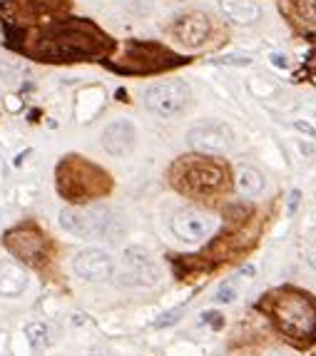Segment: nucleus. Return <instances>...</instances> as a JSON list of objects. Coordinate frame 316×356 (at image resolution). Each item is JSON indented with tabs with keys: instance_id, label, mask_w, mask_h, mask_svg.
Returning a JSON list of instances; mask_svg holds the SVG:
<instances>
[{
	"instance_id": "1",
	"label": "nucleus",
	"mask_w": 316,
	"mask_h": 356,
	"mask_svg": "<svg viewBox=\"0 0 316 356\" xmlns=\"http://www.w3.org/2000/svg\"><path fill=\"white\" fill-rule=\"evenodd\" d=\"M110 48V40L102 35L95 25L85 20H67L50 28L38 40L33 55L45 63H72V60H88L102 55Z\"/></svg>"
},
{
	"instance_id": "2",
	"label": "nucleus",
	"mask_w": 316,
	"mask_h": 356,
	"mask_svg": "<svg viewBox=\"0 0 316 356\" xmlns=\"http://www.w3.org/2000/svg\"><path fill=\"white\" fill-rule=\"evenodd\" d=\"M58 192L65 200L75 204H85L95 197L105 195L110 187V177L102 172L100 167L90 165L88 160L78 157V154H70L58 165Z\"/></svg>"
},
{
	"instance_id": "3",
	"label": "nucleus",
	"mask_w": 316,
	"mask_h": 356,
	"mask_svg": "<svg viewBox=\"0 0 316 356\" xmlns=\"http://www.w3.org/2000/svg\"><path fill=\"white\" fill-rule=\"evenodd\" d=\"M274 319L281 334L294 341H311L316 337V302L301 291H284L274 304Z\"/></svg>"
},
{
	"instance_id": "4",
	"label": "nucleus",
	"mask_w": 316,
	"mask_h": 356,
	"mask_svg": "<svg viewBox=\"0 0 316 356\" xmlns=\"http://www.w3.org/2000/svg\"><path fill=\"white\" fill-rule=\"evenodd\" d=\"M110 222H113V214L105 204H78V207H65L60 212V227L80 239L102 237Z\"/></svg>"
},
{
	"instance_id": "5",
	"label": "nucleus",
	"mask_w": 316,
	"mask_h": 356,
	"mask_svg": "<svg viewBox=\"0 0 316 356\" xmlns=\"http://www.w3.org/2000/svg\"><path fill=\"white\" fill-rule=\"evenodd\" d=\"M177 184L192 195H212L224 184L227 170L212 160H185L177 165Z\"/></svg>"
},
{
	"instance_id": "6",
	"label": "nucleus",
	"mask_w": 316,
	"mask_h": 356,
	"mask_svg": "<svg viewBox=\"0 0 316 356\" xmlns=\"http://www.w3.org/2000/svg\"><path fill=\"white\" fill-rule=\"evenodd\" d=\"M190 105V88L179 80H165L144 90V107L160 118H174Z\"/></svg>"
},
{
	"instance_id": "7",
	"label": "nucleus",
	"mask_w": 316,
	"mask_h": 356,
	"mask_svg": "<svg viewBox=\"0 0 316 356\" xmlns=\"http://www.w3.org/2000/svg\"><path fill=\"white\" fill-rule=\"evenodd\" d=\"M187 143L192 149L202 154H224L234 145V135L227 122L222 120H204L187 132Z\"/></svg>"
},
{
	"instance_id": "8",
	"label": "nucleus",
	"mask_w": 316,
	"mask_h": 356,
	"mask_svg": "<svg viewBox=\"0 0 316 356\" xmlns=\"http://www.w3.org/2000/svg\"><path fill=\"white\" fill-rule=\"evenodd\" d=\"M6 250L23 264H40L48 254V242L35 227H15L6 234Z\"/></svg>"
},
{
	"instance_id": "9",
	"label": "nucleus",
	"mask_w": 316,
	"mask_h": 356,
	"mask_svg": "<svg viewBox=\"0 0 316 356\" xmlns=\"http://www.w3.org/2000/svg\"><path fill=\"white\" fill-rule=\"evenodd\" d=\"M72 269L85 282H108L115 277V259L105 250L88 247V250H80L75 254Z\"/></svg>"
},
{
	"instance_id": "10",
	"label": "nucleus",
	"mask_w": 316,
	"mask_h": 356,
	"mask_svg": "<svg viewBox=\"0 0 316 356\" xmlns=\"http://www.w3.org/2000/svg\"><path fill=\"white\" fill-rule=\"evenodd\" d=\"M212 229H215V222L202 209L187 207V209H179L172 217L174 237H179L182 242H190V244L202 242V239H207L212 234Z\"/></svg>"
},
{
	"instance_id": "11",
	"label": "nucleus",
	"mask_w": 316,
	"mask_h": 356,
	"mask_svg": "<svg viewBox=\"0 0 316 356\" xmlns=\"http://www.w3.org/2000/svg\"><path fill=\"white\" fill-rule=\"evenodd\" d=\"M119 282L127 286H152L157 284V267L147 250L142 247H130L125 252V272Z\"/></svg>"
},
{
	"instance_id": "12",
	"label": "nucleus",
	"mask_w": 316,
	"mask_h": 356,
	"mask_svg": "<svg viewBox=\"0 0 316 356\" xmlns=\"http://www.w3.org/2000/svg\"><path fill=\"white\" fill-rule=\"evenodd\" d=\"M212 33V20L204 13H187L172 25V35L185 48H202Z\"/></svg>"
},
{
	"instance_id": "13",
	"label": "nucleus",
	"mask_w": 316,
	"mask_h": 356,
	"mask_svg": "<svg viewBox=\"0 0 316 356\" xmlns=\"http://www.w3.org/2000/svg\"><path fill=\"white\" fill-rule=\"evenodd\" d=\"M102 147L113 157H127L138 145V127L130 120H115L102 130Z\"/></svg>"
},
{
	"instance_id": "14",
	"label": "nucleus",
	"mask_w": 316,
	"mask_h": 356,
	"mask_svg": "<svg viewBox=\"0 0 316 356\" xmlns=\"http://www.w3.org/2000/svg\"><path fill=\"white\" fill-rule=\"evenodd\" d=\"M28 286V272L18 261H0V297H18Z\"/></svg>"
},
{
	"instance_id": "15",
	"label": "nucleus",
	"mask_w": 316,
	"mask_h": 356,
	"mask_svg": "<svg viewBox=\"0 0 316 356\" xmlns=\"http://www.w3.org/2000/svg\"><path fill=\"white\" fill-rule=\"evenodd\" d=\"M222 13L234 25H254L262 15L254 0H222Z\"/></svg>"
},
{
	"instance_id": "16",
	"label": "nucleus",
	"mask_w": 316,
	"mask_h": 356,
	"mask_svg": "<svg viewBox=\"0 0 316 356\" xmlns=\"http://www.w3.org/2000/svg\"><path fill=\"white\" fill-rule=\"evenodd\" d=\"M237 190L242 197H257L264 190V177L254 167H242L237 172Z\"/></svg>"
},
{
	"instance_id": "17",
	"label": "nucleus",
	"mask_w": 316,
	"mask_h": 356,
	"mask_svg": "<svg viewBox=\"0 0 316 356\" xmlns=\"http://www.w3.org/2000/svg\"><path fill=\"white\" fill-rule=\"evenodd\" d=\"M25 337H28V341H30L33 349H45V346L50 344V332L42 321L28 324V327H25Z\"/></svg>"
},
{
	"instance_id": "18",
	"label": "nucleus",
	"mask_w": 316,
	"mask_h": 356,
	"mask_svg": "<svg viewBox=\"0 0 316 356\" xmlns=\"http://www.w3.org/2000/svg\"><path fill=\"white\" fill-rule=\"evenodd\" d=\"M294 13L309 25H316V0H292Z\"/></svg>"
},
{
	"instance_id": "19",
	"label": "nucleus",
	"mask_w": 316,
	"mask_h": 356,
	"mask_svg": "<svg viewBox=\"0 0 316 356\" xmlns=\"http://www.w3.org/2000/svg\"><path fill=\"white\" fill-rule=\"evenodd\" d=\"M215 299L219 304H229V302H234L237 299V284H234V280H229V282H224V284L217 289V294H215Z\"/></svg>"
},
{
	"instance_id": "20",
	"label": "nucleus",
	"mask_w": 316,
	"mask_h": 356,
	"mask_svg": "<svg viewBox=\"0 0 316 356\" xmlns=\"http://www.w3.org/2000/svg\"><path fill=\"white\" fill-rule=\"evenodd\" d=\"M185 314V307H177V309H172V312H167V314H162L160 319L155 321V327L157 329H165V327H172V324H177L179 321V316Z\"/></svg>"
},
{
	"instance_id": "21",
	"label": "nucleus",
	"mask_w": 316,
	"mask_h": 356,
	"mask_svg": "<svg viewBox=\"0 0 316 356\" xmlns=\"http://www.w3.org/2000/svg\"><path fill=\"white\" fill-rule=\"evenodd\" d=\"M215 63H219V65H237V67H247L251 65V58H242V55H227V58H217Z\"/></svg>"
},
{
	"instance_id": "22",
	"label": "nucleus",
	"mask_w": 316,
	"mask_h": 356,
	"mask_svg": "<svg viewBox=\"0 0 316 356\" xmlns=\"http://www.w3.org/2000/svg\"><path fill=\"white\" fill-rule=\"evenodd\" d=\"M222 319H224V316H222L219 312H204V314H202L204 324H209V327H215V329H219L222 324H224Z\"/></svg>"
},
{
	"instance_id": "23",
	"label": "nucleus",
	"mask_w": 316,
	"mask_h": 356,
	"mask_svg": "<svg viewBox=\"0 0 316 356\" xmlns=\"http://www.w3.org/2000/svg\"><path fill=\"white\" fill-rule=\"evenodd\" d=\"M6 105H8V110H10V113H18V110H23V100H20V97H15V95H8Z\"/></svg>"
},
{
	"instance_id": "24",
	"label": "nucleus",
	"mask_w": 316,
	"mask_h": 356,
	"mask_svg": "<svg viewBox=\"0 0 316 356\" xmlns=\"http://www.w3.org/2000/svg\"><path fill=\"white\" fill-rule=\"evenodd\" d=\"M294 127H297L299 132H304V135H309V137H316V130L309 125V122H294Z\"/></svg>"
},
{
	"instance_id": "25",
	"label": "nucleus",
	"mask_w": 316,
	"mask_h": 356,
	"mask_svg": "<svg viewBox=\"0 0 316 356\" xmlns=\"http://www.w3.org/2000/svg\"><path fill=\"white\" fill-rule=\"evenodd\" d=\"M297 202H299V192L294 190L292 192V200H289V212H294V209H297Z\"/></svg>"
},
{
	"instance_id": "26",
	"label": "nucleus",
	"mask_w": 316,
	"mask_h": 356,
	"mask_svg": "<svg viewBox=\"0 0 316 356\" xmlns=\"http://www.w3.org/2000/svg\"><path fill=\"white\" fill-rule=\"evenodd\" d=\"M242 274H244V277H251V274H254V267H249V264H247V267L242 269Z\"/></svg>"
},
{
	"instance_id": "27",
	"label": "nucleus",
	"mask_w": 316,
	"mask_h": 356,
	"mask_svg": "<svg viewBox=\"0 0 316 356\" xmlns=\"http://www.w3.org/2000/svg\"><path fill=\"white\" fill-rule=\"evenodd\" d=\"M311 264H314V267H316V250L311 252Z\"/></svg>"
}]
</instances>
